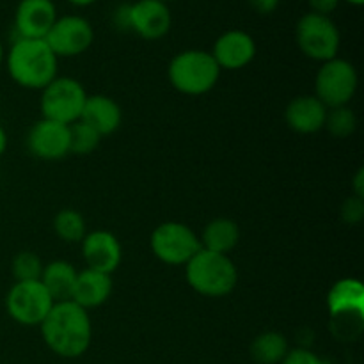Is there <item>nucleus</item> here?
<instances>
[{
  "instance_id": "nucleus-13",
  "label": "nucleus",
  "mask_w": 364,
  "mask_h": 364,
  "mask_svg": "<svg viewBox=\"0 0 364 364\" xmlns=\"http://www.w3.org/2000/svg\"><path fill=\"white\" fill-rule=\"evenodd\" d=\"M256 52H258L256 41L249 32L240 31V28H231V31L223 32L215 39L210 53L215 59L220 71H237L249 66L255 60Z\"/></svg>"
},
{
  "instance_id": "nucleus-5",
  "label": "nucleus",
  "mask_w": 364,
  "mask_h": 364,
  "mask_svg": "<svg viewBox=\"0 0 364 364\" xmlns=\"http://www.w3.org/2000/svg\"><path fill=\"white\" fill-rule=\"evenodd\" d=\"M327 308L336 336L343 340L358 336L364 322V287L361 281L354 277L336 281L327 295Z\"/></svg>"
},
{
  "instance_id": "nucleus-14",
  "label": "nucleus",
  "mask_w": 364,
  "mask_h": 364,
  "mask_svg": "<svg viewBox=\"0 0 364 364\" xmlns=\"http://www.w3.org/2000/svg\"><path fill=\"white\" fill-rule=\"evenodd\" d=\"M57 18L53 0H20L14 11L16 38L45 39Z\"/></svg>"
},
{
  "instance_id": "nucleus-23",
  "label": "nucleus",
  "mask_w": 364,
  "mask_h": 364,
  "mask_svg": "<svg viewBox=\"0 0 364 364\" xmlns=\"http://www.w3.org/2000/svg\"><path fill=\"white\" fill-rule=\"evenodd\" d=\"M53 231L60 240L68 242V244H80L87 235L85 219L80 212L73 208H64L57 213L53 219Z\"/></svg>"
},
{
  "instance_id": "nucleus-20",
  "label": "nucleus",
  "mask_w": 364,
  "mask_h": 364,
  "mask_svg": "<svg viewBox=\"0 0 364 364\" xmlns=\"http://www.w3.org/2000/svg\"><path fill=\"white\" fill-rule=\"evenodd\" d=\"M240 240V230L235 220L226 219V217H219V219L210 220L203 230L199 242H201V249L206 251L219 252V255H230Z\"/></svg>"
},
{
  "instance_id": "nucleus-15",
  "label": "nucleus",
  "mask_w": 364,
  "mask_h": 364,
  "mask_svg": "<svg viewBox=\"0 0 364 364\" xmlns=\"http://www.w3.org/2000/svg\"><path fill=\"white\" fill-rule=\"evenodd\" d=\"M173 14L167 4L156 0H137L130 4V32L139 38L156 41L169 34Z\"/></svg>"
},
{
  "instance_id": "nucleus-35",
  "label": "nucleus",
  "mask_w": 364,
  "mask_h": 364,
  "mask_svg": "<svg viewBox=\"0 0 364 364\" xmlns=\"http://www.w3.org/2000/svg\"><path fill=\"white\" fill-rule=\"evenodd\" d=\"M347 4H350V6H355V7H361L364 4V0H345Z\"/></svg>"
},
{
  "instance_id": "nucleus-7",
  "label": "nucleus",
  "mask_w": 364,
  "mask_h": 364,
  "mask_svg": "<svg viewBox=\"0 0 364 364\" xmlns=\"http://www.w3.org/2000/svg\"><path fill=\"white\" fill-rule=\"evenodd\" d=\"M295 41L306 57L318 63L338 57L341 46V34L331 16L306 13L299 18L295 27Z\"/></svg>"
},
{
  "instance_id": "nucleus-24",
  "label": "nucleus",
  "mask_w": 364,
  "mask_h": 364,
  "mask_svg": "<svg viewBox=\"0 0 364 364\" xmlns=\"http://www.w3.org/2000/svg\"><path fill=\"white\" fill-rule=\"evenodd\" d=\"M327 132L336 139H347L358 128V116L348 105L336 107V109H327L326 124Z\"/></svg>"
},
{
  "instance_id": "nucleus-34",
  "label": "nucleus",
  "mask_w": 364,
  "mask_h": 364,
  "mask_svg": "<svg viewBox=\"0 0 364 364\" xmlns=\"http://www.w3.org/2000/svg\"><path fill=\"white\" fill-rule=\"evenodd\" d=\"M68 2H70L71 6L87 7V6H92V4H96V2H98V0H68Z\"/></svg>"
},
{
  "instance_id": "nucleus-8",
  "label": "nucleus",
  "mask_w": 364,
  "mask_h": 364,
  "mask_svg": "<svg viewBox=\"0 0 364 364\" xmlns=\"http://www.w3.org/2000/svg\"><path fill=\"white\" fill-rule=\"evenodd\" d=\"M359 85L354 64L341 57L322 63L315 77V96L327 107L336 109L352 102Z\"/></svg>"
},
{
  "instance_id": "nucleus-36",
  "label": "nucleus",
  "mask_w": 364,
  "mask_h": 364,
  "mask_svg": "<svg viewBox=\"0 0 364 364\" xmlns=\"http://www.w3.org/2000/svg\"><path fill=\"white\" fill-rule=\"evenodd\" d=\"M4 57H6V50H4L2 41H0V68H2V64H4Z\"/></svg>"
},
{
  "instance_id": "nucleus-21",
  "label": "nucleus",
  "mask_w": 364,
  "mask_h": 364,
  "mask_svg": "<svg viewBox=\"0 0 364 364\" xmlns=\"http://www.w3.org/2000/svg\"><path fill=\"white\" fill-rule=\"evenodd\" d=\"M78 270L64 259H55L43 267V272L39 281L45 284L48 294L52 295L53 302L70 301L71 291H73L75 279H77Z\"/></svg>"
},
{
  "instance_id": "nucleus-19",
  "label": "nucleus",
  "mask_w": 364,
  "mask_h": 364,
  "mask_svg": "<svg viewBox=\"0 0 364 364\" xmlns=\"http://www.w3.org/2000/svg\"><path fill=\"white\" fill-rule=\"evenodd\" d=\"M82 121L95 128L102 137L114 134L121 127L123 121V110L119 103L105 95H87L84 110H82Z\"/></svg>"
},
{
  "instance_id": "nucleus-29",
  "label": "nucleus",
  "mask_w": 364,
  "mask_h": 364,
  "mask_svg": "<svg viewBox=\"0 0 364 364\" xmlns=\"http://www.w3.org/2000/svg\"><path fill=\"white\" fill-rule=\"evenodd\" d=\"M112 23L117 31L130 32V4H119L114 9Z\"/></svg>"
},
{
  "instance_id": "nucleus-6",
  "label": "nucleus",
  "mask_w": 364,
  "mask_h": 364,
  "mask_svg": "<svg viewBox=\"0 0 364 364\" xmlns=\"http://www.w3.org/2000/svg\"><path fill=\"white\" fill-rule=\"evenodd\" d=\"M87 92L84 85L71 77H55L41 89L39 109L45 119L63 124H73L82 117Z\"/></svg>"
},
{
  "instance_id": "nucleus-2",
  "label": "nucleus",
  "mask_w": 364,
  "mask_h": 364,
  "mask_svg": "<svg viewBox=\"0 0 364 364\" xmlns=\"http://www.w3.org/2000/svg\"><path fill=\"white\" fill-rule=\"evenodd\" d=\"M4 64L14 84L32 91L45 89L59 70V59L45 39L16 38L4 57Z\"/></svg>"
},
{
  "instance_id": "nucleus-11",
  "label": "nucleus",
  "mask_w": 364,
  "mask_h": 364,
  "mask_svg": "<svg viewBox=\"0 0 364 364\" xmlns=\"http://www.w3.org/2000/svg\"><path fill=\"white\" fill-rule=\"evenodd\" d=\"M45 41L57 59L77 57L91 48L95 43V28L91 21L80 14H64L57 18Z\"/></svg>"
},
{
  "instance_id": "nucleus-12",
  "label": "nucleus",
  "mask_w": 364,
  "mask_h": 364,
  "mask_svg": "<svg viewBox=\"0 0 364 364\" xmlns=\"http://www.w3.org/2000/svg\"><path fill=\"white\" fill-rule=\"evenodd\" d=\"M27 148L32 156L55 162L70 155V127L50 119H39L27 135Z\"/></svg>"
},
{
  "instance_id": "nucleus-22",
  "label": "nucleus",
  "mask_w": 364,
  "mask_h": 364,
  "mask_svg": "<svg viewBox=\"0 0 364 364\" xmlns=\"http://www.w3.org/2000/svg\"><path fill=\"white\" fill-rule=\"evenodd\" d=\"M288 350H290L288 340L284 338V334L276 333V331L258 334L249 348L251 358L255 359L256 364H281V361L287 358Z\"/></svg>"
},
{
  "instance_id": "nucleus-10",
  "label": "nucleus",
  "mask_w": 364,
  "mask_h": 364,
  "mask_svg": "<svg viewBox=\"0 0 364 364\" xmlns=\"http://www.w3.org/2000/svg\"><path fill=\"white\" fill-rule=\"evenodd\" d=\"M53 306L52 295L41 281H16L6 295V311L25 327L41 326Z\"/></svg>"
},
{
  "instance_id": "nucleus-18",
  "label": "nucleus",
  "mask_w": 364,
  "mask_h": 364,
  "mask_svg": "<svg viewBox=\"0 0 364 364\" xmlns=\"http://www.w3.org/2000/svg\"><path fill=\"white\" fill-rule=\"evenodd\" d=\"M112 294V277L109 274L98 272L85 267L84 270L77 274L75 279L71 299L75 304L84 309H95L98 306L105 304Z\"/></svg>"
},
{
  "instance_id": "nucleus-33",
  "label": "nucleus",
  "mask_w": 364,
  "mask_h": 364,
  "mask_svg": "<svg viewBox=\"0 0 364 364\" xmlns=\"http://www.w3.org/2000/svg\"><path fill=\"white\" fill-rule=\"evenodd\" d=\"M6 149H7V134L6 130H4L2 124H0V156L6 153Z\"/></svg>"
},
{
  "instance_id": "nucleus-4",
  "label": "nucleus",
  "mask_w": 364,
  "mask_h": 364,
  "mask_svg": "<svg viewBox=\"0 0 364 364\" xmlns=\"http://www.w3.org/2000/svg\"><path fill=\"white\" fill-rule=\"evenodd\" d=\"M167 77L171 85L181 95L201 96L215 87L220 68L206 50H183L171 59Z\"/></svg>"
},
{
  "instance_id": "nucleus-26",
  "label": "nucleus",
  "mask_w": 364,
  "mask_h": 364,
  "mask_svg": "<svg viewBox=\"0 0 364 364\" xmlns=\"http://www.w3.org/2000/svg\"><path fill=\"white\" fill-rule=\"evenodd\" d=\"M43 262L36 252L21 251L18 252L11 263V270L16 281H38L43 272Z\"/></svg>"
},
{
  "instance_id": "nucleus-25",
  "label": "nucleus",
  "mask_w": 364,
  "mask_h": 364,
  "mask_svg": "<svg viewBox=\"0 0 364 364\" xmlns=\"http://www.w3.org/2000/svg\"><path fill=\"white\" fill-rule=\"evenodd\" d=\"M102 135L89 127L85 121L78 119L70 124V153L75 155H89L100 146Z\"/></svg>"
},
{
  "instance_id": "nucleus-32",
  "label": "nucleus",
  "mask_w": 364,
  "mask_h": 364,
  "mask_svg": "<svg viewBox=\"0 0 364 364\" xmlns=\"http://www.w3.org/2000/svg\"><path fill=\"white\" fill-rule=\"evenodd\" d=\"M352 188H354L355 198L364 199V169H358L354 181H352Z\"/></svg>"
},
{
  "instance_id": "nucleus-17",
  "label": "nucleus",
  "mask_w": 364,
  "mask_h": 364,
  "mask_svg": "<svg viewBox=\"0 0 364 364\" xmlns=\"http://www.w3.org/2000/svg\"><path fill=\"white\" fill-rule=\"evenodd\" d=\"M327 107L315 95H302L291 100L284 110V121L294 132L311 135L323 130Z\"/></svg>"
},
{
  "instance_id": "nucleus-30",
  "label": "nucleus",
  "mask_w": 364,
  "mask_h": 364,
  "mask_svg": "<svg viewBox=\"0 0 364 364\" xmlns=\"http://www.w3.org/2000/svg\"><path fill=\"white\" fill-rule=\"evenodd\" d=\"M341 0H308L309 13L322 14V16H331L338 9Z\"/></svg>"
},
{
  "instance_id": "nucleus-31",
  "label": "nucleus",
  "mask_w": 364,
  "mask_h": 364,
  "mask_svg": "<svg viewBox=\"0 0 364 364\" xmlns=\"http://www.w3.org/2000/svg\"><path fill=\"white\" fill-rule=\"evenodd\" d=\"M279 2L281 0H249V4L262 14L274 13L277 9V6H279Z\"/></svg>"
},
{
  "instance_id": "nucleus-1",
  "label": "nucleus",
  "mask_w": 364,
  "mask_h": 364,
  "mask_svg": "<svg viewBox=\"0 0 364 364\" xmlns=\"http://www.w3.org/2000/svg\"><path fill=\"white\" fill-rule=\"evenodd\" d=\"M39 329L46 347L59 358L77 359L91 347V316L73 301L53 302Z\"/></svg>"
},
{
  "instance_id": "nucleus-37",
  "label": "nucleus",
  "mask_w": 364,
  "mask_h": 364,
  "mask_svg": "<svg viewBox=\"0 0 364 364\" xmlns=\"http://www.w3.org/2000/svg\"><path fill=\"white\" fill-rule=\"evenodd\" d=\"M156 2H162V4H169V2H173V0H156Z\"/></svg>"
},
{
  "instance_id": "nucleus-16",
  "label": "nucleus",
  "mask_w": 364,
  "mask_h": 364,
  "mask_svg": "<svg viewBox=\"0 0 364 364\" xmlns=\"http://www.w3.org/2000/svg\"><path fill=\"white\" fill-rule=\"evenodd\" d=\"M80 244L87 269L98 270V272L109 274L110 276L121 265L123 249H121V244L116 235L110 233V231H91V233L85 235Z\"/></svg>"
},
{
  "instance_id": "nucleus-9",
  "label": "nucleus",
  "mask_w": 364,
  "mask_h": 364,
  "mask_svg": "<svg viewBox=\"0 0 364 364\" xmlns=\"http://www.w3.org/2000/svg\"><path fill=\"white\" fill-rule=\"evenodd\" d=\"M153 255L166 265H187L201 249V242L191 226L176 220L162 223L149 238Z\"/></svg>"
},
{
  "instance_id": "nucleus-3",
  "label": "nucleus",
  "mask_w": 364,
  "mask_h": 364,
  "mask_svg": "<svg viewBox=\"0 0 364 364\" xmlns=\"http://www.w3.org/2000/svg\"><path fill=\"white\" fill-rule=\"evenodd\" d=\"M188 287L205 297H226L238 283V270L228 255L199 249L185 265Z\"/></svg>"
},
{
  "instance_id": "nucleus-28",
  "label": "nucleus",
  "mask_w": 364,
  "mask_h": 364,
  "mask_svg": "<svg viewBox=\"0 0 364 364\" xmlns=\"http://www.w3.org/2000/svg\"><path fill=\"white\" fill-rule=\"evenodd\" d=\"M281 364H333L326 359L318 358L316 354H313L308 348H294V350H288L287 358L281 361Z\"/></svg>"
},
{
  "instance_id": "nucleus-27",
  "label": "nucleus",
  "mask_w": 364,
  "mask_h": 364,
  "mask_svg": "<svg viewBox=\"0 0 364 364\" xmlns=\"http://www.w3.org/2000/svg\"><path fill=\"white\" fill-rule=\"evenodd\" d=\"M341 219L348 224V226H355L364 219V199L361 198H347L341 205Z\"/></svg>"
}]
</instances>
